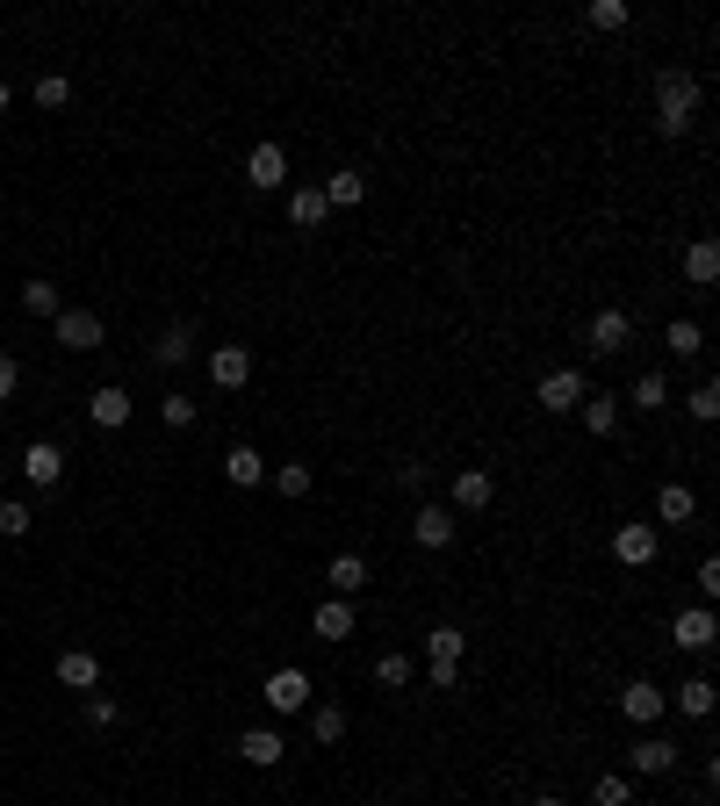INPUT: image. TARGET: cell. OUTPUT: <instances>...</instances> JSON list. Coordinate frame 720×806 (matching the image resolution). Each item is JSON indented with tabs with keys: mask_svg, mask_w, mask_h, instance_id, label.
I'll list each match as a JSON object with an SVG mask.
<instances>
[{
	"mask_svg": "<svg viewBox=\"0 0 720 806\" xmlns=\"http://www.w3.org/2000/svg\"><path fill=\"white\" fill-rule=\"evenodd\" d=\"M692 108H699V80H692L685 66L655 72V130H663V138H685V130H692Z\"/></svg>",
	"mask_w": 720,
	"mask_h": 806,
	"instance_id": "obj_1",
	"label": "cell"
},
{
	"mask_svg": "<svg viewBox=\"0 0 720 806\" xmlns=\"http://www.w3.org/2000/svg\"><path fill=\"white\" fill-rule=\"evenodd\" d=\"M462 649H468V634H462V627H446V619H440V627L426 634V669H432V685H440V691H454V669H462Z\"/></svg>",
	"mask_w": 720,
	"mask_h": 806,
	"instance_id": "obj_2",
	"label": "cell"
},
{
	"mask_svg": "<svg viewBox=\"0 0 720 806\" xmlns=\"http://www.w3.org/2000/svg\"><path fill=\"white\" fill-rule=\"evenodd\" d=\"M583 396H591V389H583V375H577V367H555V375H541V389H533V404H541V411H555V418H562V411H577Z\"/></svg>",
	"mask_w": 720,
	"mask_h": 806,
	"instance_id": "obj_3",
	"label": "cell"
},
{
	"mask_svg": "<svg viewBox=\"0 0 720 806\" xmlns=\"http://www.w3.org/2000/svg\"><path fill=\"white\" fill-rule=\"evenodd\" d=\"M245 180H253L259 195L289 188V152H281V144H253V152H245Z\"/></svg>",
	"mask_w": 720,
	"mask_h": 806,
	"instance_id": "obj_4",
	"label": "cell"
},
{
	"mask_svg": "<svg viewBox=\"0 0 720 806\" xmlns=\"http://www.w3.org/2000/svg\"><path fill=\"white\" fill-rule=\"evenodd\" d=\"M51 331L66 353H86V346H102V309H58Z\"/></svg>",
	"mask_w": 720,
	"mask_h": 806,
	"instance_id": "obj_5",
	"label": "cell"
},
{
	"mask_svg": "<svg viewBox=\"0 0 720 806\" xmlns=\"http://www.w3.org/2000/svg\"><path fill=\"white\" fill-rule=\"evenodd\" d=\"M613 554H619L627 569H649V562H655V526H649V518H627V526L613 533Z\"/></svg>",
	"mask_w": 720,
	"mask_h": 806,
	"instance_id": "obj_6",
	"label": "cell"
},
{
	"mask_svg": "<svg viewBox=\"0 0 720 806\" xmlns=\"http://www.w3.org/2000/svg\"><path fill=\"white\" fill-rule=\"evenodd\" d=\"M259 699L275 705V713H303V705H310V677H303V669H275Z\"/></svg>",
	"mask_w": 720,
	"mask_h": 806,
	"instance_id": "obj_7",
	"label": "cell"
},
{
	"mask_svg": "<svg viewBox=\"0 0 720 806\" xmlns=\"http://www.w3.org/2000/svg\"><path fill=\"white\" fill-rule=\"evenodd\" d=\"M209 382H217V389H245V382H253V353H245V346H217V353H209Z\"/></svg>",
	"mask_w": 720,
	"mask_h": 806,
	"instance_id": "obj_8",
	"label": "cell"
},
{
	"mask_svg": "<svg viewBox=\"0 0 720 806\" xmlns=\"http://www.w3.org/2000/svg\"><path fill=\"white\" fill-rule=\"evenodd\" d=\"M627 339H635V317H627V309H599V317H591V353H619Z\"/></svg>",
	"mask_w": 720,
	"mask_h": 806,
	"instance_id": "obj_9",
	"label": "cell"
},
{
	"mask_svg": "<svg viewBox=\"0 0 720 806\" xmlns=\"http://www.w3.org/2000/svg\"><path fill=\"white\" fill-rule=\"evenodd\" d=\"M22 476H30V490H51V482L66 476V454H58L51 440H36L30 454H22Z\"/></svg>",
	"mask_w": 720,
	"mask_h": 806,
	"instance_id": "obj_10",
	"label": "cell"
},
{
	"mask_svg": "<svg viewBox=\"0 0 720 806\" xmlns=\"http://www.w3.org/2000/svg\"><path fill=\"white\" fill-rule=\"evenodd\" d=\"M239 756H245V763H259V771H275L281 756H289V741H281L275 727H245V735H239Z\"/></svg>",
	"mask_w": 720,
	"mask_h": 806,
	"instance_id": "obj_11",
	"label": "cell"
},
{
	"mask_svg": "<svg viewBox=\"0 0 720 806\" xmlns=\"http://www.w3.org/2000/svg\"><path fill=\"white\" fill-rule=\"evenodd\" d=\"M86 418H94V432L130 425V389H94V396H86Z\"/></svg>",
	"mask_w": 720,
	"mask_h": 806,
	"instance_id": "obj_12",
	"label": "cell"
},
{
	"mask_svg": "<svg viewBox=\"0 0 720 806\" xmlns=\"http://www.w3.org/2000/svg\"><path fill=\"white\" fill-rule=\"evenodd\" d=\"M685 281H692V289H713V281H720V245L713 238L685 245Z\"/></svg>",
	"mask_w": 720,
	"mask_h": 806,
	"instance_id": "obj_13",
	"label": "cell"
},
{
	"mask_svg": "<svg viewBox=\"0 0 720 806\" xmlns=\"http://www.w3.org/2000/svg\"><path fill=\"white\" fill-rule=\"evenodd\" d=\"M58 685H72V691H94V685H102V655L66 649V655H58Z\"/></svg>",
	"mask_w": 720,
	"mask_h": 806,
	"instance_id": "obj_14",
	"label": "cell"
},
{
	"mask_svg": "<svg viewBox=\"0 0 720 806\" xmlns=\"http://www.w3.org/2000/svg\"><path fill=\"white\" fill-rule=\"evenodd\" d=\"M670 634H677V649L706 655V649H713V612H706V605H692V612H677V627H670Z\"/></svg>",
	"mask_w": 720,
	"mask_h": 806,
	"instance_id": "obj_15",
	"label": "cell"
},
{
	"mask_svg": "<svg viewBox=\"0 0 720 806\" xmlns=\"http://www.w3.org/2000/svg\"><path fill=\"white\" fill-rule=\"evenodd\" d=\"M310 634H317V641H346V634H353V605H346V598H325L317 612H310Z\"/></svg>",
	"mask_w": 720,
	"mask_h": 806,
	"instance_id": "obj_16",
	"label": "cell"
},
{
	"mask_svg": "<svg viewBox=\"0 0 720 806\" xmlns=\"http://www.w3.org/2000/svg\"><path fill=\"white\" fill-rule=\"evenodd\" d=\"M663 691H655V685H627V691H619V713H627V721H635V727H649V721H663Z\"/></svg>",
	"mask_w": 720,
	"mask_h": 806,
	"instance_id": "obj_17",
	"label": "cell"
},
{
	"mask_svg": "<svg viewBox=\"0 0 720 806\" xmlns=\"http://www.w3.org/2000/svg\"><path fill=\"white\" fill-rule=\"evenodd\" d=\"M411 540H418V548H432V554L454 540V518H446V504H426V512L411 518Z\"/></svg>",
	"mask_w": 720,
	"mask_h": 806,
	"instance_id": "obj_18",
	"label": "cell"
},
{
	"mask_svg": "<svg viewBox=\"0 0 720 806\" xmlns=\"http://www.w3.org/2000/svg\"><path fill=\"white\" fill-rule=\"evenodd\" d=\"M223 476L239 482V490H253V482H267V454H259V446H231V454H223Z\"/></svg>",
	"mask_w": 720,
	"mask_h": 806,
	"instance_id": "obj_19",
	"label": "cell"
},
{
	"mask_svg": "<svg viewBox=\"0 0 720 806\" xmlns=\"http://www.w3.org/2000/svg\"><path fill=\"white\" fill-rule=\"evenodd\" d=\"M490 498H498V482L483 476V468H462V476H454V512H483Z\"/></svg>",
	"mask_w": 720,
	"mask_h": 806,
	"instance_id": "obj_20",
	"label": "cell"
},
{
	"mask_svg": "<svg viewBox=\"0 0 720 806\" xmlns=\"http://www.w3.org/2000/svg\"><path fill=\"white\" fill-rule=\"evenodd\" d=\"M635 771H649V778L677 771V741H663V735H641V741H635Z\"/></svg>",
	"mask_w": 720,
	"mask_h": 806,
	"instance_id": "obj_21",
	"label": "cell"
},
{
	"mask_svg": "<svg viewBox=\"0 0 720 806\" xmlns=\"http://www.w3.org/2000/svg\"><path fill=\"white\" fill-rule=\"evenodd\" d=\"M577 411H583V432H599V440L619 432V396H583Z\"/></svg>",
	"mask_w": 720,
	"mask_h": 806,
	"instance_id": "obj_22",
	"label": "cell"
},
{
	"mask_svg": "<svg viewBox=\"0 0 720 806\" xmlns=\"http://www.w3.org/2000/svg\"><path fill=\"white\" fill-rule=\"evenodd\" d=\"M289 217H295V231H317V223L332 217L325 188H295V195H289Z\"/></svg>",
	"mask_w": 720,
	"mask_h": 806,
	"instance_id": "obj_23",
	"label": "cell"
},
{
	"mask_svg": "<svg viewBox=\"0 0 720 806\" xmlns=\"http://www.w3.org/2000/svg\"><path fill=\"white\" fill-rule=\"evenodd\" d=\"M692 512H699V498H692L685 482H663V490H655V518H670V526H685Z\"/></svg>",
	"mask_w": 720,
	"mask_h": 806,
	"instance_id": "obj_24",
	"label": "cell"
},
{
	"mask_svg": "<svg viewBox=\"0 0 720 806\" xmlns=\"http://www.w3.org/2000/svg\"><path fill=\"white\" fill-rule=\"evenodd\" d=\"M360 584H368V562L360 554H332V598H353Z\"/></svg>",
	"mask_w": 720,
	"mask_h": 806,
	"instance_id": "obj_25",
	"label": "cell"
},
{
	"mask_svg": "<svg viewBox=\"0 0 720 806\" xmlns=\"http://www.w3.org/2000/svg\"><path fill=\"white\" fill-rule=\"evenodd\" d=\"M22 309H30V317H58L66 295H58V281H30V289H22Z\"/></svg>",
	"mask_w": 720,
	"mask_h": 806,
	"instance_id": "obj_26",
	"label": "cell"
},
{
	"mask_svg": "<svg viewBox=\"0 0 720 806\" xmlns=\"http://www.w3.org/2000/svg\"><path fill=\"white\" fill-rule=\"evenodd\" d=\"M677 713L706 721V713H713V685H706V677H685V685H677Z\"/></svg>",
	"mask_w": 720,
	"mask_h": 806,
	"instance_id": "obj_27",
	"label": "cell"
},
{
	"mask_svg": "<svg viewBox=\"0 0 720 806\" xmlns=\"http://www.w3.org/2000/svg\"><path fill=\"white\" fill-rule=\"evenodd\" d=\"M663 346H670V353H677V361H692V353H699V346H706V331L692 325V317H677V325L663 331Z\"/></svg>",
	"mask_w": 720,
	"mask_h": 806,
	"instance_id": "obj_28",
	"label": "cell"
},
{
	"mask_svg": "<svg viewBox=\"0 0 720 806\" xmlns=\"http://www.w3.org/2000/svg\"><path fill=\"white\" fill-rule=\"evenodd\" d=\"M360 195H368V180H360V173H332V180H325V202H332V209H353Z\"/></svg>",
	"mask_w": 720,
	"mask_h": 806,
	"instance_id": "obj_29",
	"label": "cell"
},
{
	"mask_svg": "<svg viewBox=\"0 0 720 806\" xmlns=\"http://www.w3.org/2000/svg\"><path fill=\"white\" fill-rule=\"evenodd\" d=\"M663 404H670V382L655 375V367H649V375H635V411H663Z\"/></svg>",
	"mask_w": 720,
	"mask_h": 806,
	"instance_id": "obj_30",
	"label": "cell"
},
{
	"mask_svg": "<svg viewBox=\"0 0 720 806\" xmlns=\"http://www.w3.org/2000/svg\"><path fill=\"white\" fill-rule=\"evenodd\" d=\"M310 735H317V741L332 749V741L346 735V713H339V705H310Z\"/></svg>",
	"mask_w": 720,
	"mask_h": 806,
	"instance_id": "obj_31",
	"label": "cell"
},
{
	"mask_svg": "<svg viewBox=\"0 0 720 806\" xmlns=\"http://www.w3.org/2000/svg\"><path fill=\"white\" fill-rule=\"evenodd\" d=\"M152 353H159V361H166V367H181V361H188V353H195V331H188V325H173L166 339L152 346Z\"/></svg>",
	"mask_w": 720,
	"mask_h": 806,
	"instance_id": "obj_32",
	"label": "cell"
},
{
	"mask_svg": "<svg viewBox=\"0 0 720 806\" xmlns=\"http://www.w3.org/2000/svg\"><path fill=\"white\" fill-rule=\"evenodd\" d=\"M627 22H635L627 0H591V30H627Z\"/></svg>",
	"mask_w": 720,
	"mask_h": 806,
	"instance_id": "obj_33",
	"label": "cell"
},
{
	"mask_svg": "<svg viewBox=\"0 0 720 806\" xmlns=\"http://www.w3.org/2000/svg\"><path fill=\"white\" fill-rule=\"evenodd\" d=\"M591 799H599V806H635V785H627L619 771H605L599 785H591Z\"/></svg>",
	"mask_w": 720,
	"mask_h": 806,
	"instance_id": "obj_34",
	"label": "cell"
},
{
	"mask_svg": "<svg viewBox=\"0 0 720 806\" xmlns=\"http://www.w3.org/2000/svg\"><path fill=\"white\" fill-rule=\"evenodd\" d=\"M159 418H166L173 432H188V425H195V396H181V389H173V396H159Z\"/></svg>",
	"mask_w": 720,
	"mask_h": 806,
	"instance_id": "obj_35",
	"label": "cell"
},
{
	"mask_svg": "<svg viewBox=\"0 0 720 806\" xmlns=\"http://www.w3.org/2000/svg\"><path fill=\"white\" fill-rule=\"evenodd\" d=\"M685 411L699 418V425H713V418H720V389H713V382H699V389L685 396Z\"/></svg>",
	"mask_w": 720,
	"mask_h": 806,
	"instance_id": "obj_36",
	"label": "cell"
},
{
	"mask_svg": "<svg viewBox=\"0 0 720 806\" xmlns=\"http://www.w3.org/2000/svg\"><path fill=\"white\" fill-rule=\"evenodd\" d=\"M275 490H281V498H310V468L303 462H281L275 468Z\"/></svg>",
	"mask_w": 720,
	"mask_h": 806,
	"instance_id": "obj_37",
	"label": "cell"
},
{
	"mask_svg": "<svg viewBox=\"0 0 720 806\" xmlns=\"http://www.w3.org/2000/svg\"><path fill=\"white\" fill-rule=\"evenodd\" d=\"M375 685H390V691H396V685H411V655H396V649H390V655L375 663Z\"/></svg>",
	"mask_w": 720,
	"mask_h": 806,
	"instance_id": "obj_38",
	"label": "cell"
},
{
	"mask_svg": "<svg viewBox=\"0 0 720 806\" xmlns=\"http://www.w3.org/2000/svg\"><path fill=\"white\" fill-rule=\"evenodd\" d=\"M66 102H72V80L44 72V80H36V108H66Z\"/></svg>",
	"mask_w": 720,
	"mask_h": 806,
	"instance_id": "obj_39",
	"label": "cell"
},
{
	"mask_svg": "<svg viewBox=\"0 0 720 806\" xmlns=\"http://www.w3.org/2000/svg\"><path fill=\"white\" fill-rule=\"evenodd\" d=\"M0 533H8V540H22V533H30V504L0 498Z\"/></svg>",
	"mask_w": 720,
	"mask_h": 806,
	"instance_id": "obj_40",
	"label": "cell"
},
{
	"mask_svg": "<svg viewBox=\"0 0 720 806\" xmlns=\"http://www.w3.org/2000/svg\"><path fill=\"white\" fill-rule=\"evenodd\" d=\"M86 727H116V699H86Z\"/></svg>",
	"mask_w": 720,
	"mask_h": 806,
	"instance_id": "obj_41",
	"label": "cell"
},
{
	"mask_svg": "<svg viewBox=\"0 0 720 806\" xmlns=\"http://www.w3.org/2000/svg\"><path fill=\"white\" fill-rule=\"evenodd\" d=\"M699 591H706V598H720V562H713V554L699 562Z\"/></svg>",
	"mask_w": 720,
	"mask_h": 806,
	"instance_id": "obj_42",
	"label": "cell"
},
{
	"mask_svg": "<svg viewBox=\"0 0 720 806\" xmlns=\"http://www.w3.org/2000/svg\"><path fill=\"white\" fill-rule=\"evenodd\" d=\"M15 382H22V367L8 361V353H0V404H8V396H15Z\"/></svg>",
	"mask_w": 720,
	"mask_h": 806,
	"instance_id": "obj_43",
	"label": "cell"
},
{
	"mask_svg": "<svg viewBox=\"0 0 720 806\" xmlns=\"http://www.w3.org/2000/svg\"><path fill=\"white\" fill-rule=\"evenodd\" d=\"M533 806H562V799H555V792H541V799H533Z\"/></svg>",
	"mask_w": 720,
	"mask_h": 806,
	"instance_id": "obj_44",
	"label": "cell"
},
{
	"mask_svg": "<svg viewBox=\"0 0 720 806\" xmlns=\"http://www.w3.org/2000/svg\"><path fill=\"white\" fill-rule=\"evenodd\" d=\"M0 116H8V80H0Z\"/></svg>",
	"mask_w": 720,
	"mask_h": 806,
	"instance_id": "obj_45",
	"label": "cell"
}]
</instances>
